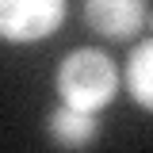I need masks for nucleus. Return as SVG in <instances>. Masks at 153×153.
Wrapping results in <instances>:
<instances>
[{
  "mask_svg": "<svg viewBox=\"0 0 153 153\" xmlns=\"http://www.w3.org/2000/svg\"><path fill=\"white\" fill-rule=\"evenodd\" d=\"M54 88L61 96V103L96 115L119 92V69L103 50H73L61 57L54 73Z\"/></svg>",
  "mask_w": 153,
  "mask_h": 153,
  "instance_id": "f257e3e1",
  "label": "nucleus"
},
{
  "mask_svg": "<svg viewBox=\"0 0 153 153\" xmlns=\"http://www.w3.org/2000/svg\"><path fill=\"white\" fill-rule=\"evenodd\" d=\"M65 23V0H0V42L31 46L57 35Z\"/></svg>",
  "mask_w": 153,
  "mask_h": 153,
  "instance_id": "f03ea898",
  "label": "nucleus"
},
{
  "mask_svg": "<svg viewBox=\"0 0 153 153\" xmlns=\"http://www.w3.org/2000/svg\"><path fill=\"white\" fill-rule=\"evenodd\" d=\"M149 0H84V23L88 31L111 42H126L146 27Z\"/></svg>",
  "mask_w": 153,
  "mask_h": 153,
  "instance_id": "7ed1b4c3",
  "label": "nucleus"
},
{
  "mask_svg": "<svg viewBox=\"0 0 153 153\" xmlns=\"http://www.w3.org/2000/svg\"><path fill=\"white\" fill-rule=\"evenodd\" d=\"M46 138L57 149H88L100 138V123L92 111H76L69 103H57L46 115Z\"/></svg>",
  "mask_w": 153,
  "mask_h": 153,
  "instance_id": "20e7f679",
  "label": "nucleus"
},
{
  "mask_svg": "<svg viewBox=\"0 0 153 153\" xmlns=\"http://www.w3.org/2000/svg\"><path fill=\"white\" fill-rule=\"evenodd\" d=\"M126 92L142 111H153V38L138 42L126 57Z\"/></svg>",
  "mask_w": 153,
  "mask_h": 153,
  "instance_id": "39448f33",
  "label": "nucleus"
},
{
  "mask_svg": "<svg viewBox=\"0 0 153 153\" xmlns=\"http://www.w3.org/2000/svg\"><path fill=\"white\" fill-rule=\"evenodd\" d=\"M146 27H149V31H153V8H149V12H146Z\"/></svg>",
  "mask_w": 153,
  "mask_h": 153,
  "instance_id": "423d86ee",
  "label": "nucleus"
}]
</instances>
